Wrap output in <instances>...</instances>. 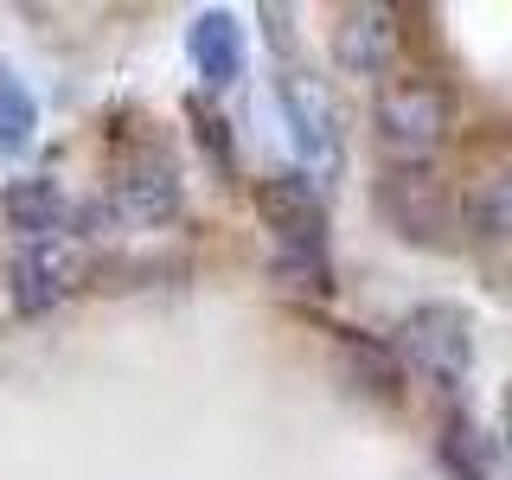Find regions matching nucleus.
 Here are the masks:
<instances>
[{
    "instance_id": "f03ea898",
    "label": "nucleus",
    "mask_w": 512,
    "mask_h": 480,
    "mask_svg": "<svg viewBox=\"0 0 512 480\" xmlns=\"http://www.w3.org/2000/svg\"><path fill=\"white\" fill-rule=\"evenodd\" d=\"M448 116H455V103H448V90L429 84V77H404V84L378 90V141L404 160V167H423V160L442 148Z\"/></svg>"
},
{
    "instance_id": "dca6fc26",
    "label": "nucleus",
    "mask_w": 512,
    "mask_h": 480,
    "mask_svg": "<svg viewBox=\"0 0 512 480\" xmlns=\"http://www.w3.org/2000/svg\"><path fill=\"white\" fill-rule=\"evenodd\" d=\"M506 442H512V391H506Z\"/></svg>"
},
{
    "instance_id": "1a4fd4ad",
    "label": "nucleus",
    "mask_w": 512,
    "mask_h": 480,
    "mask_svg": "<svg viewBox=\"0 0 512 480\" xmlns=\"http://www.w3.org/2000/svg\"><path fill=\"white\" fill-rule=\"evenodd\" d=\"M186 58H192V71H199V84H212V90L237 84V77H244V58H250L237 13L231 7H205L199 20H192V32H186Z\"/></svg>"
},
{
    "instance_id": "20e7f679",
    "label": "nucleus",
    "mask_w": 512,
    "mask_h": 480,
    "mask_svg": "<svg viewBox=\"0 0 512 480\" xmlns=\"http://www.w3.org/2000/svg\"><path fill=\"white\" fill-rule=\"evenodd\" d=\"M256 212L276 231L282 256H327V205L308 173H269L256 180Z\"/></svg>"
},
{
    "instance_id": "7ed1b4c3",
    "label": "nucleus",
    "mask_w": 512,
    "mask_h": 480,
    "mask_svg": "<svg viewBox=\"0 0 512 480\" xmlns=\"http://www.w3.org/2000/svg\"><path fill=\"white\" fill-rule=\"evenodd\" d=\"M276 109H282V122H288L295 154L308 160L314 173H340L346 141H340V109H333L327 84L308 77V71H282L276 77Z\"/></svg>"
},
{
    "instance_id": "f257e3e1",
    "label": "nucleus",
    "mask_w": 512,
    "mask_h": 480,
    "mask_svg": "<svg viewBox=\"0 0 512 480\" xmlns=\"http://www.w3.org/2000/svg\"><path fill=\"white\" fill-rule=\"evenodd\" d=\"M397 352H404L410 372H423L436 391H461L474 365V320L455 308V301H423V308L404 314L397 327Z\"/></svg>"
},
{
    "instance_id": "2eb2a0df",
    "label": "nucleus",
    "mask_w": 512,
    "mask_h": 480,
    "mask_svg": "<svg viewBox=\"0 0 512 480\" xmlns=\"http://www.w3.org/2000/svg\"><path fill=\"white\" fill-rule=\"evenodd\" d=\"M199 128H205V148H212L218 160H231V135H224V122H212V116H199Z\"/></svg>"
},
{
    "instance_id": "9b49d317",
    "label": "nucleus",
    "mask_w": 512,
    "mask_h": 480,
    "mask_svg": "<svg viewBox=\"0 0 512 480\" xmlns=\"http://www.w3.org/2000/svg\"><path fill=\"white\" fill-rule=\"evenodd\" d=\"M32 141H39V96L0 58V154H26Z\"/></svg>"
},
{
    "instance_id": "4468645a",
    "label": "nucleus",
    "mask_w": 512,
    "mask_h": 480,
    "mask_svg": "<svg viewBox=\"0 0 512 480\" xmlns=\"http://www.w3.org/2000/svg\"><path fill=\"white\" fill-rule=\"evenodd\" d=\"M346 352H352V365H359V384L365 391H378V397H397V359L384 346H365V340H346Z\"/></svg>"
},
{
    "instance_id": "423d86ee",
    "label": "nucleus",
    "mask_w": 512,
    "mask_h": 480,
    "mask_svg": "<svg viewBox=\"0 0 512 480\" xmlns=\"http://www.w3.org/2000/svg\"><path fill=\"white\" fill-rule=\"evenodd\" d=\"M77 282H84V256L71 244H26L20 263H13V308L45 314V308H58Z\"/></svg>"
},
{
    "instance_id": "ddd939ff",
    "label": "nucleus",
    "mask_w": 512,
    "mask_h": 480,
    "mask_svg": "<svg viewBox=\"0 0 512 480\" xmlns=\"http://www.w3.org/2000/svg\"><path fill=\"white\" fill-rule=\"evenodd\" d=\"M468 224L480 237H506L512 244V160L500 173H487V180L474 186V199H468Z\"/></svg>"
},
{
    "instance_id": "9d476101",
    "label": "nucleus",
    "mask_w": 512,
    "mask_h": 480,
    "mask_svg": "<svg viewBox=\"0 0 512 480\" xmlns=\"http://www.w3.org/2000/svg\"><path fill=\"white\" fill-rule=\"evenodd\" d=\"M7 218L26 244H58V231L77 218V205L64 199L58 180H13L7 186Z\"/></svg>"
},
{
    "instance_id": "39448f33",
    "label": "nucleus",
    "mask_w": 512,
    "mask_h": 480,
    "mask_svg": "<svg viewBox=\"0 0 512 480\" xmlns=\"http://www.w3.org/2000/svg\"><path fill=\"white\" fill-rule=\"evenodd\" d=\"M378 212L410 237V244H442L448 237V199L429 167H391L378 186Z\"/></svg>"
},
{
    "instance_id": "0eeeda50",
    "label": "nucleus",
    "mask_w": 512,
    "mask_h": 480,
    "mask_svg": "<svg viewBox=\"0 0 512 480\" xmlns=\"http://www.w3.org/2000/svg\"><path fill=\"white\" fill-rule=\"evenodd\" d=\"M116 199H122V212L135 224H173L180 218V167H173V154L167 148H141L122 167Z\"/></svg>"
},
{
    "instance_id": "f8f14e48",
    "label": "nucleus",
    "mask_w": 512,
    "mask_h": 480,
    "mask_svg": "<svg viewBox=\"0 0 512 480\" xmlns=\"http://www.w3.org/2000/svg\"><path fill=\"white\" fill-rule=\"evenodd\" d=\"M436 461H442L448 480H487V436L455 410L442 423V436H436Z\"/></svg>"
},
{
    "instance_id": "6e6552de",
    "label": "nucleus",
    "mask_w": 512,
    "mask_h": 480,
    "mask_svg": "<svg viewBox=\"0 0 512 480\" xmlns=\"http://www.w3.org/2000/svg\"><path fill=\"white\" fill-rule=\"evenodd\" d=\"M397 58V13L391 7H352L333 26V64L346 77H384Z\"/></svg>"
}]
</instances>
